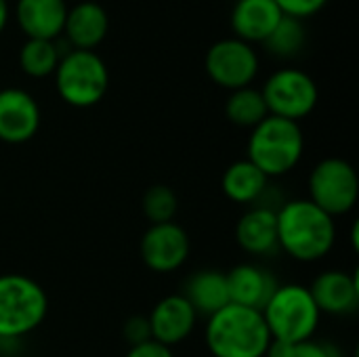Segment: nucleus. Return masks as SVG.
I'll use <instances>...</instances> for the list:
<instances>
[{
  "instance_id": "nucleus-1",
  "label": "nucleus",
  "mask_w": 359,
  "mask_h": 357,
  "mask_svg": "<svg viewBox=\"0 0 359 357\" xmlns=\"http://www.w3.org/2000/svg\"><path fill=\"white\" fill-rule=\"evenodd\" d=\"M280 250L297 261L313 263L324 259L337 240V225L330 215L318 208L309 198L284 202L278 210Z\"/></svg>"
},
{
  "instance_id": "nucleus-2",
  "label": "nucleus",
  "mask_w": 359,
  "mask_h": 357,
  "mask_svg": "<svg viewBox=\"0 0 359 357\" xmlns=\"http://www.w3.org/2000/svg\"><path fill=\"white\" fill-rule=\"evenodd\" d=\"M269 341L259 309L229 303L206 322V347L215 357H263Z\"/></svg>"
},
{
  "instance_id": "nucleus-3",
  "label": "nucleus",
  "mask_w": 359,
  "mask_h": 357,
  "mask_svg": "<svg viewBox=\"0 0 359 357\" xmlns=\"http://www.w3.org/2000/svg\"><path fill=\"white\" fill-rule=\"evenodd\" d=\"M305 137L299 122L267 116L257 124L248 139V160L267 177H284L303 158Z\"/></svg>"
},
{
  "instance_id": "nucleus-4",
  "label": "nucleus",
  "mask_w": 359,
  "mask_h": 357,
  "mask_svg": "<svg viewBox=\"0 0 359 357\" xmlns=\"http://www.w3.org/2000/svg\"><path fill=\"white\" fill-rule=\"evenodd\" d=\"M261 314L271 339H280L292 345L313 339L322 318L309 286L303 284L278 286Z\"/></svg>"
},
{
  "instance_id": "nucleus-5",
  "label": "nucleus",
  "mask_w": 359,
  "mask_h": 357,
  "mask_svg": "<svg viewBox=\"0 0 359 357\" xmlns=\"http://www.w3.org/2000/svg\"><path fill=\"white\" fill-rule=\"evenodd\" d=\"M44 288L21 274L0 276V339H21L34 332L46 318Z\"/></svg>"
},
{
  "instance_id": "nucleus-6",
  "label": "nucleus",
  "mask_w": 359,
  "mask_h": 357,
  "mask_svg": "<svg viewBox=\"0 0 359 357\" xmlns=\"http://www.w3.org/2000/svg\"><path fill=\"white\" fill-rule=\"evenodd\" d=\"M55 84L61 99L74 107L97 105L107 93L109 74L103 59L95 50H76L59 59Z\"/></svg>"
},
{
  "instance_id": "nucleus-7",
  "label": "nucleus",
  "mask_w": 359,
  "mask_h": 357,
  "mask_svg": "<svg viewBox=\"0 0 359 357\" xmlns=\"http://www.w3.org/2000/svg\"><path fill=\"white\" fill-rule=\"evenodd\" d=\"M358 198V173L347 160L326 158L313 166L309 175V200L326 215L334 219L351 213Z\"/></svg>"
},
{
  "instance_id": "nucleus-8",
  "label": "nucleus",
  "mask_w": 359,
  "mask_h": 357,
  "mask_svg": "<svg viewBox=\"0 0 359 357\" xmlns=\"http://www.w3.org/2000/svg\"><path fill=\"white\" fill-rule=\"evenodd\" d=\"M269 116L299 122L318 105V86L313 78L301 69L284 67L271 74L261 88Z\"/></svg>"
},
{
  "instance_id": "nucleus-9",
  "label": "nucleus",
  "mask_w": 359,
  "mask_h": 357,
  "mask_svg": "<svg viewBox=\"0 0 359 357\" xmlns=\"http://www.w3.org/2000/svg\"><path fill=\"white\" fill-rule=\"evenodd\" d=\"M206 72L215 84L238 90L250 86V82L257 78L259 57L248 42L240 38H225L208 48Z\"/></svg>"
},
{
  "instance_id": "nucleus-10",
  "label": "nucleus",
  "mask_w": 359,
  "mask_h": 357,
  "mask_svg": "<svg viewBox=\"0 0 359 357\" xmlns=\"http://www.w3.org/2000/svg\"><path fill=\"white\" fill-rule=\"evenodd\" d=\"M189 248L191 244L187 231L175 221L149 225L139 246L145 267L156 274H170L179 269L187 261Z\"/></svg>"
},
{
  "instance_id": "nucleus-11",
  "label": "nucleus",
  "mask_w": 359,
  "mask_h": 357,
  "mask_svg": "<svg viewBox=\"0 0 359 357\" xmlns=\"http://www.w3.org/2000/svg\"><path fill=\"white\" fill-rule=\"evenodd\" d=\"M40 128V107L23 88L0 90V141L25 143Z\"/></svg>"
},
{
  "instance_id": "nucleus-12",
  "label": "nucleus",
  "mask_w": 359,
  "mask_h": 357,
  "mask_svg": "<svg viewBox=\"0 0 359 357\" xmlns=\"http://www.w3.org/2000/svg\"><path fill=\"white\" fill-rule=\"evenodd\" d=\"M147 322L151 339L166 347H172L183 343L194 332L198 314L183 295H170L156 303V307L147 316Z\"/></svg>"
},
{
  "instance_id": "nucleus-13",
  "label": "nucleus",
  "mask_w": 359,
  "mask_h": 357,
  "mask_svg": "<svg viewBox=\"0 0 359 357\" xmlns=\"http://www.w3.org/2000/svg\"><path fill=\"white\" fill-rule=\"evenodd\" d=\"M309 292L320 309V314L328 316H349L359 305V284L353 274L330 269L320 274Z\"/></svg>"
},
{
  "instance_id": "nucleus-14",
  "label": "nucleus",
  "mask_w": 359,
  "mask_h": 357,
  "mask_svg": "<svg viewBox=\"0 0 359 357\" xmlns=\"http://www.w3.org/2000/svg\"><path fill=\"white\" fill-rule=\"evenodd\" d=\"M236 242L255 257H267L280 250L276 210L267 204L248 208L236 223Z\"/></svg>"
},
{
  "instance_id": "nucleus-15",
  "label": "nucleus",
  "mask_w": 359,
  "mask_h": 357,
  "mask_svg": "<svg viewBox=\"0 0 359 357\" xmlns=\"http://www.w3.org/2000/svg\"><path fill=\"white\" fill-rule=\"evenodd\" d=\"M225 278H227L229 303L259 309V311L265 307V303L271 299V295L280 286L278 280L265 267H259L252 263L236 265L231 271L225 274Z\"/></svg>"
},
{
  "instance_id": "nucleus-16",
  "label": "nucleus",
  "mask_w": 359,
  "mask_h": 357,
  "mask_svg": "<svg viewBox=\"0 0 359 357\" xmlns=\"http://www.w3.org/2000/svg\"><path fill=\"white\" fill-rule=\"evenodd\" d=\"M284 13L273 0H238L231 13L236 38L244 42H265Z\"/></svg>"
},
{
  "instance_id": "nucleus-17",
  "label": "nucleus",
  "mask_w": 359,
  "mask_h": 357,
  "mask_svg": "<svg viewBox=\"0 0 359 357\" xmlns=\"http://www.w3.org/2000/svg\"><path fill=\"white\" fill-rule=\"evenodd\" d=\"M19 27L27 38L55 40L65 25V0H17L15 8Z\"/></svg>"
},
{
  "instance_id": "nucleus-18",
  "label": "nucleus",
  "mask_w": 359,
  "mask_h": 357,
  "mask_svg": "<svg viewBox=\"0 0 359 357\" xmlns=\"http://www.w3.org/2000/svg\"><path fill=\"white\" fill-rule=\"evenodd\" d=\"M107 13L97 2H80L67 8L63 32L76 50H95L107 34Z\"/></svg>"
},
{
  "instance_id": "nucleus-19",
  "label": "nucleus",
  "mask_w": 359,
  "mask_h": 357,
  "mask_svg": "<svg viewBox=\"0 0 359 357\" xmlns=\"http://www.w3.org/2000/svg\"><path fill=\"white\" fill-rule=\"evenodd\" d=\"M183 297L194 307L198 316H215L223 307L229 305V290H227V278L223 271L217 269H202L196 271L187 282Z\"/></svg>"
},
{
  "instance_id": "nucleus-20",
  "label": "nucleus",
  "mask_w": 359,
  "mask_h": 357,
  "mask_svg": "<svg viewBox=\"0 0 359 357\" xmlns=\"http://www.w3.org/2000/svg\"><path fill=\"white\" fill-rule=\"evenodd\" d=\"M267 183L269 179L246 158L227 166L221 179V189L236 204H255L265 196Z\"/></svg>"
},
{
  "instance_id": "nucleus-21",
  "label": "nucleus",
  "mask_w": 359,
  "mask_h": 357,
  "mask_svg": "<svg viewBox=\"0 0 359 357\" xmlns=\"http://www.w3.org/2000/svg\"><path fill=\"white\" fill-rule=\"evenodd\" d=\"M225 114L236 126H242V128H255L269 116L263 93L252 86L231 90L225 103Z\"/></svg>"
},
{
  "instance_id": "nucleus-22",
  "label": "nucleus",
  "mask_w": 359,
  "mask_h": 357,
  "mask_svg": "<svg viewBox=\"0 0 359 357\" xmlns=\"http://www.w3.org/2000/svg\"><path fill=\"white\" fill-rule=\"evenodd\" d=\"M59 48L53 40L27 38L19 50V65L32 78H44L53 74L59 65Z\"/></svg>"
},
{
  "instance_id": "nucleus-23",
  "label": "nucleus",
  "mask_w": 359,
  "mask_h": 357,
  "mask_svg": "<svg viewBox=\"0 0 359 357\" xmlns=\"http://www.w3.org/2000/svg\"><path fill=\"white\" fill-rule=\"evenodd\" d=\"M305 44V29L301 19L284 15L276 29L265 38V48L276 57H294Z\"/></svg>"
},
{
  "instance_id": "nucleus-24",
  "label": "nucleus",
  "mask_w": 359,
  "mask_h": 357,
  "mask_svg": "<svg viewBox=\"0 0 359 357\" xmlns=\"http://www.w3.org/2000/svg\"><path fill=\"white\" fill-rule=\"evenodd\" d=\"M141 206L151 225L170 223L179 210V198L168 185H151L145 191Z\"/></svg>"
},
{
  "instance_id": "nucleus-25",
  "label": "nucleus",
  "mask_w": 359,
  "mask_h": 357,
  "mask_svg": "<svg viewBox=\"0 0 359 357\" xmlns=\"http://www.w3.org/2000/svg\"><path fill=\"white\" fill-rule=\"evenodd\" d=\"M273 2L280 6V11L284 15L303 19V17H309V15H316L318 11H322L328 0H273Z\"/></svg>"
},
{
  "instance_id": "nucleus-26",
  "label": "nucleus",
  "mask_w": 359,
  "mask_h": 357,
  "mask_svg": "<svg viewBox=\"0 0 359 357\" xmlns=\"http://www.w3.org/2000/svg\"><path fill=\"white\" fill-rule=\"evenodd\" d=\"M124 337L130 343V347L133 345H139V343H145V341H151V330H149L147 318H143V316L130 318L124 324Z\"/></svg>"
},
{
  "instance_id": "nucleus-27",
  "label": "nucleus",
  "mask_w": 359,
  "mask_h": 357,
  "mask_svg": "<svg viewBox=\"0 0 359 357\" xmlns=\"http://www.w3.org/2000/svg\"><path fill=\"white\" fill-rule=\"evenodd\" d=\"M294 357H341V353L330 343L309 339V341H303L294 347Z\"/></svg>"
},
{
  "instance_id": "nucleus-28",
  "label": "nucleus",
  "mask_w": 359,
  "mask_h": 357,
  "mask_svg": "<svg viewBox=\"0 0 359 357\" xmlns=\"http://www.w3.org/2000/svg\"><path fill=\"white\" fill-rule=\"evenodd\" d=\"M124 357H175L170 347L158 343V341H145V343H139V345H133L128 349V353Z\"/></svg>"
},
{
  "instance_id": "nucleus-29",
  "label": "nucleus",
  "mask_w": 359,
  "mask_h": 357,
  "mask_svg": "<svg viewBox=\"0 0 359 357\" xmlns=\"http://www.w3.org/2000/svg\"><path fill=\"white\" fill-rule=\"evenodd\" d=\"M294 347L297 345H292V343H286V341H280V339H271L263 357H294Z\"/></svg>"
},
{
  "instance_id": "nucleus-30",
  "label": "nucleus",
  "mask_w": 359,
  "mask_h": 357,
  "mask_svg": "<svg viewBox=\"0 0 359 357\" xmlns=\"http://www.w3.org/2000/svg\"><path fill=\"white\" fill-rule=\"evenodd\" d=\"M6 19H8V4H6V0H0V32L6 25Z\"/></svg>"
}]
</instances>
